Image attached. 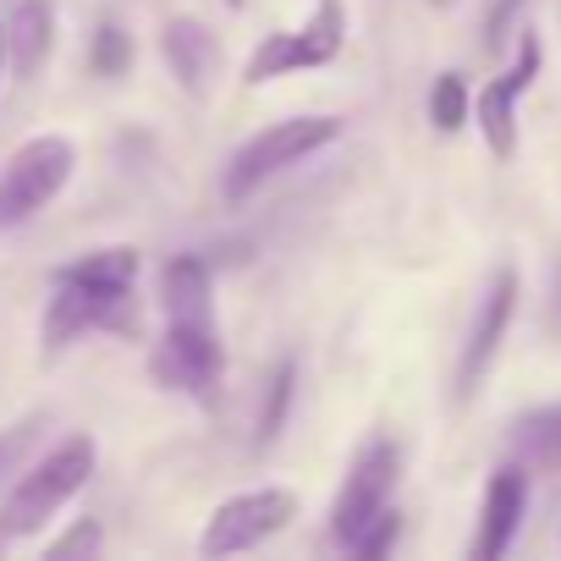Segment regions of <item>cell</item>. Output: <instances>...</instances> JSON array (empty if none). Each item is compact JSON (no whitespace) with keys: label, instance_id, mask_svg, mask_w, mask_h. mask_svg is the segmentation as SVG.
I'll use <instances>...</instances> for the list:
<instances>
[{"label":"cell","instance_id":"cell-1","mask_svg":"<svg viewBox=\"0 0 561 561\" xmlns=\"http://www.w3.org/2000/svg\"><path fill=\"white\" fill-rule=\"evenodd\" d=\"M133 287H138V248H94L50 275L45 304V358L67 353L89 331H133Z\"/></svg>","mask_w":561,"mask_h":561},{"label":"cell","instance_id":"cell-2","mask_svg":"<svg viewBox=\"0 0 561 561\" xmlns=\"http://www.w3.org/2000/svg\"><path fill=\"white\" fill-rule=\"evenodd\" d=\"M94 462H100V446L94 435H67L61 446H50L39 462H28L12 484V495L0 501V534L7 539H28L39 534L89 479H94Z\"/></svg>","mask_w":561,"mask_h":561},{"label":"cell","instance_id":"cell-3","mask_svg":"<svg viewBox=\"0 0 561 561\" xmlns=\"http://www.w3.org/2000/svg\"><path fill=\"white\" fill-rule=\"evenodd\" d=\"M336 138H342V116H325V111L270 122L264 133H253V138L226 160V198H248V193H259L270 176L304 165L309 154H320V149L336 144Z\"/></svg>","mask_w":561,"mask_h":561},{"label":"cell","instance_id":"cell-4","mask_svg":"<svg viewBox=\"0 0 561 561\" xmlns=\"http://www.w3.org/2000/svg\"><path fill=\"white\" fill-rule=\"evenodd\" d=\"M72 171H78V144L72 138H61V133L28 138L7 160V171H0V231H18L39 209H50L61 198V187L72 182Z\"/></svg>","mask_w":561,"mask_h":561},{"label":"cell","instance_id":"cell-5","mask_svg":"<svg viewBox=\"0 0 561 561\" xmlns=\"http://www.w3.org/2000/svg\"><path fill=\"white\" fill-rule=\"evenodd\" d=\"M347 45V7L342 0H320L314 18L304 28H275L253 45V56L242 61V83L259 89V83H275L287 72H314V67H331Z\"/></svg>","mask_w":561,"mask_h":561},{"label":"cell","instance_id":"cell-6","mask_svg":"<svg viewBox=\"0 0 561 561\" xmlns=\"http://www.w3.org/2000/svg\"><path fill=\"white\" fill-rule=\"evenodd\" d=\"M397 479H402V446L391 435H369L358 446V457L347 462V479L331 501V539L336 545H353L397 495Z\"/></svg>","mask_w":561,"mask_h":561},{"label":"cell","instance_id":"cell-7","mask_svg":"<svg viewBox=\"0 0 561 561\" xmlns=\"http://www.w3.org/2000/svg\"><path fill=\"white\" fill-rule=\"evenodd\" d=\"M226 375V347H220V325H171L160 331L154 353H149V380L171 397L187 402H215Z\"/></svg>","mask_w":561,"mask_h":561},{"label":"cell","instance_id":"cell-8","mask_svg":"<svg viewBox=\"0 0 561 561\" xmlns=\"http://www.w3.org/2000/svg\"><path fill=\"white\" fill-rule=\"evenodd\" d=\"M293 517H298V495L293 490H280V484L237 490V495H226L209 512V523L198 534V556H242V550L275 539Z\"/></svg>","mask_w":561,"mask_h":561},{"label":"cell","instance_id":"cell-9","mask_svg":"<svg viewBox=\"0 0 561 561\" xmlns=\"http://www.w3.org/2000/svg\"><path fill=\"white\" fill-rule=\"evenodd\" d=\"M539 67H545V45H539L534 28H523L512 67L473 94V122H479V138L490 144L495 160H512V154H517V105H523V94L534 89Z\"/></svg>","mask_w":561,"mask_h":561},{"label":"cell","instance_id":"cell-10","mask_svg":"<svg viewBox=\"0 0 561 561\" xmlns=\"http://www.w3.org/2000/svg\"><path fill=\"white\" fill-rule=\"evenodd\" d=\"M517 293H523V280H517L512 264H501V270L490 275V287L479 293L468 342H462V353H457V402H473V397H479V386H484V375H490V364H495V353H501V342H506V331H512Z\"/></svg>","mask_w":561,"mask_h":561},{"label":"cell","instance_id":"cell-11","mask_svg":"<svg viewBox=\"0 0 561 561\" xmlns=\"http://www.w3.org/2000/svg\"><path fill=\"white\" fill-rule=\"evenodd\" d=\"M528 517V468L523 462H501L490 473V490H484V506H479V528L468 539V556L473 561H501L517 539Z\"/></svg>","mask_w":561,"mask_h":561},{"label":"cell","instance_id":"cell-12","mask_svg":"<svg viewBox=\"0 0 561 561\" xmlns=\"http://www.w3.org/2000/svg\"><path fill=\"white\" fill-rule=\"evenodd\" d=\"M160 56H165L171 78L182 83V94L209 100L215 72H220V45H215V34H209L198 18H171V23L160 28Z\"/></svg>","mask_w":561,"mask_h":561},{"label":"cell","instance_id":"cell-13","mask_svg":"<svg viewBox=\"0 0 561 561\" xmlns=\"http://www.w3.org/2000/svg\"><path fill=\"white\" fill-rule=\"evenodd\" d=\"M160 314L171 325H215V280L198 253H171L160 270Z\"/></svg>","mask_w":561,"mask_h":561},{"label":"cell","instance_id":"cell-14","mask_svg":"<svg viewBox=\"0 0 561 561\" xmlns=\"http://www.w3.org/2000/svg\"><path fill=\"white\" fill-rule=\"evenodd\" d=\"M7 50H12V78L28 83L45 72L50 50H56V7L50 0H18L7 18Z\"/></svg>","mask_w":561,"mask_h":561},{"label":"cell","instance_id":"cell-15","mask_svg":"<svg viewBox=\"0 0 561 561\" xmlns=\"http://www.w3.org/2000/svg\"><path fill=\"white\" fill-rule=\"evenodd\" d=\"M506 451H512V462H523L528 473H561V402L528 408L523 419H512Z\"/></svg>","mask_w":561,"mask_h":561},{"label":"cell","instance_id":"cell-16","mask_svg":"<svg viewBox=\"0 0 561 561\" xmlns=\"http://www.w3.org/2000/svg\"><path fill=\"white\" fill-rule=\"evenodd\" d=\"M293 397H298V358H280L259 391V413H253V446L270 451L287 430V413H293Z\"/></svg>","mask_w":561,"mask_h":561},{"label":"cell","instance_id":"cell-17","mask_svg":"<svg viewBox=\"0 0 561 561\" xmlns=\"http://www.w3.org/2000/svg\"><path fill=\"white\" fill-rule=\"evenodd\" d=\"M430 122L435 133H462L473 122V89L462 83V72H440L430 89Z\"/></svg>","mask_w":561,"mask_h":561},{"label":"cell","instance_id":"cell-18","mask_svg":"<svg viewBox=\"0 0 561 561\" xmlns=\"http://www.w3.org/2000/svg\"><path fill=\"white\" fill-rule=\"evenodd\" d=\"M89 67H94V78H127V67H133V34L122 23H100L94 28V45H89Z\"/></svg>","mask_w":561,"mask_h":561},{"label":"cell","instance_id":"cell-19","mask_svg":"<svg viewBox=\"0 0 561 561\" xmlns=\"http://www.w3.org/2000/svg\"><path fill=\"white\" fill-rule=\"evenodd\" d=\"M39 430H45V419H39V413H28V419H18V424L0 430V479H12V473H23V468H28V451H34Z\"/></svg>","mask_w":561,"mask_h":561},{"label":"cell","instance_id":"cell-20","mask_svg":"<svg viewBox=\"0 0 561 561\" xmlns=\"http://www.w3.org/2000/svg\"><path fill=\"white\" fill-rule=\"evenodd\" d=\"M100 545H105V528H100L94 517H78L61 539L45 545V556H50V561H72V556H100Z\"/></svg>","mask_w":561,"mask_h":561},{"label":"cell","instance_id":"cell-21","mask_svg":"<svg viewBox=\"0 0 561 561\" xmlns=\"http://www.w3.org/2000/svg\"><path fill=\"white\" fill-rule=\"evenodd\" d=\"M397 539H402V512H397V506H386V512H380V517H375V523L347 545V550H353V556H364V561H375V556H386Z\"/></svg>","mask_w":561,"mask_h":561},{"label":"cell","instance_id":"cell-22","mask_svg":"<svg viewBox=\"0 0 561 561\" xmlns=\"http://www.w3.org/2000/svg\"><path fill=\"white\" fill-rule=\"evenodd\" d=\"M523 7V0H501V7L490 12V45H501L506 39V23H512V12Z\"/></svg>","mask_w":561,"mask_h":561},{"label":"cell","instance_id":"cell-23","mask_svg":"<svg viewBox=\"0 0 561 561\" xmlns=\"http://www.w3.org/2000/svg\"><path fill=\"white\" fill-rule=\"evenodd\" d=\"M12 72V50H7V23H0V78Z\"/></svg>","mask_w":561,"mask_h":561},{"label":"cell","instance_id":"cell-24","mask_svg":"<svg viewBox=\"0 0 561 561\" xmlns=\"http://www.w3.org/2000/svg\"><path fill=\"white\" fill-rule=\"evenodd\" d=\"M226 7H237V12H242V7H248V0H226Z\"/></svg>","mask_w":561,"mask_h":561},{"label":"cell","instance_id":"cell-25","mask_svg":"<svg viewBox=\"0 0 561 561\" xmlns=\"http://www.w3.org/2000/svg\"><path fill=\"white\" fill-rule=\"evenodd\" d=\"M0 545H7V534H0Z\"/></svg>","mask_w":561,"mask_h":561}]
</instances>
